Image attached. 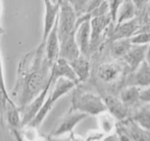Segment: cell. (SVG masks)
Segmentation results:
<instances>
[{
	"label": "cell",
	"instance_id": "5bb4252c",
	"mask_svg": "<svg viewBox=\"0 0 150 141\" xmlns=\"http://www.w3.org/2000/svg\"><path fill=\"white\" fill-rule=\"evenodd\" d=\"M137 71L129 78V86H148L150 85V66L147 62H142Z\"/></svg>",
	"mask_w": 150,
	"mask_h": 141
},
{
	"label": "cell",
	"instance_id": "4316f807",
	"mask_svg": "<svg viewBox=\"0 0 150 141\" xmlns=\"http://www.w3.org/2000/svg\"><path fill=\"white\" fill-rule=\"evenodd\" d=\"M146 57H147V63L150 66V48L146 51Z\"/></svg>",
	"mask_w": 150,
	"mask_h": 141
},
{
	"label": "cell",
	"instance_id": "7c38bea8",
	"mask_svg": "<svg viewBox=\"0 0 150 141\" xmlns=\"http://www.w3.org/2000/svg\"><path fill=\"white\" fill-rule=\"evenodd\" d=\"M107 111L117 120H123L127 115V105H125L120 98L108 95L103 99Z\"/></svg>",
	"mask_w": 150,
	"mask_h": 141
},
{
	"label": "cell",
	"instance_id": "e0dca14e",
	"mask_svg": "<svg viewBox=\"0 0 150 141\" xmlns=\"http://www.w3.org/2000/svg\"><path fill=\"white\" fill-rule=\"evenodd\" d=\"M136 28L137 26L134 20H130L124 23H119L113 32V39L116 40V39L127 38L134 33Z\"/></svg>",
	"mask_w": 150,
	"mask_h": 141
},
{
	"label": "cell",
	"instance_id": "8992f818",
	"mask_svg": "<svg viewBox=\"0 0 150 141\" xmlns=\"http://www.w3.org/2000/svg\"><path fill=\"white\" fill-rule=\"evenodd\" d=\"M58 18V17H57ZM44 53L47 61L52 64L59 58V39L57 30V18L44 42Z\"/></svg>",
	"mask_w": 150,
	"mask_h": 141
},
{
	"label": "cell",
	"instance_id": "2e32d148",
	"mask_svg": "<svg viewBox=\"0 0 150 141\" xmlns=\"http://www.w3.org/2000/svg\"><path fill=\"white\" fill-rule=\"evenodd\" d=\"M121 73V67L116 63H104L98 70L100 78L104 82L110 83L117 80Z\"/></svg>",
	"mask_w": 150,
	"mask_h": 141
},
{
	"label": "cell",
	"instance_id": "83f0119b",
	"mask_svg": "<svg viewBox=\"0 0 150 141\" xmlns=\"http://www.w3.org/2000/svg\"><path fill=\"white\" fill-rule=\"evenodd\" d=\"M1 0H0V32H2L3 30L1 25Z\"/></svg>",
	"mask_w": 150,
	"mask_h": 141
},
{
	"label": "cell",
	"instance_id": "5b68a950",
	"mask_svg": "<svg viewBox=\"0 0 150 141\" xmlns=\"http://www.w3.org/2000/svg\"><path fill=\"white\" fill-rule=\"evenodd\" d=\"M89 115L85 113L81 112L78 110L70 108V111L64 117L62 121L54 132V135L59 136L66 133H70L73 129L83 120L86 118Z\"/></svg>",
	"mask_w": 150,
	"mask_h": 141
},
{
	"label": "cell",
	"instance_id": "ac0fdd59",
	"mask_svg": "<svg viewBox=\"0 0 150 141\" xmlns=\"http://www.w3.org/2000/svg\"><path fill=\"white\" fill-rule=\"evenodd\" d=\"M135 14V7L130 1H126L122 4L117 12L116 22L117 24L131 20Z\"/></svg>",
	"mask_w": 150,
	"mask_h": 141
},
{
	"label": "cell",
	"instance_id": "6da1fadb",
	"mask_svg": "<svg viewBox=\"0 0 150 141\" xmlns=\"http://www.w3.org/2000/svg\"><path fill=\"white\" fill-rule=\"evenodd\" d=\"M76 85L77 83L67 78H59L57 79L50 88L43 105L38 111L35 118L28 126L32 127H37L39 126L44 121L59 99L70 92Z\"/></svg>",
	"mask_w": 150,
	"mask_h": 141
},
{
	"label": "cell",
	"instance_id": "9c48e42d",
	"mask_svg": "<svg viewBox=\"0 0 150 141\" xmlns=\"http://www.w3.org/2000/svg\"><path fill=\"white\" fill-rule=\"evenodd\" d=\"M90 20H85L76 25L75 39L81 51V54L86 56L90 48Z\"/></svg>",
	"mask_w": 150,
	"mask_h": 141
},
{
	"label": "cell",
	"instance_id": "4fadbf2b",
	"mask_svg": "<svg viewBox=\"0 0 150 141\" xmlns=\"http://www.w3.org/2000/svg\"><path fill=\"white\" fill-rule=\"evenodd\" d=\"M147 46L143 45H136L131 46L123 59L132 70H135L143 61L147 51Z\"/></svg>",
	"mask_w": 150,
	"mask_h": 141
},
{
	"label": "cell",
	"instance_id": "484cf974",
	"mask_svg": "<svg viewBox=\"0 0 150 141\" xmlns=\"http://www.w3.org/2000/svg\"><path fill=\"white\" fill-rule=\"evenodd\" d=\"M139 99L144 102H150V87L142 92H140Z\"/></svg>",
	"mask_w": 150,
	"mask_h": 141
},
{
	"label": "cell",
	"instance_id": "9a60e30c",
	"mask_svg": "<svg viewBox=\"0 0 150 141\" xmlns=\"http://www.w3.org/2000/svg\"><path fill=\"white\" fill-rule=\"evenodd\" d=\"M69 64L76 73L79 82L84 81L89 78L90 72V65L86 56L81 54L78 58L70 61Z\"/></svg>",
	"mask_w": 150,
	"mask_h": 141
},
{
	"label": "cell",
	"instance_id": "ffe728a7",
	"mask_svg": "<svg viewBox=\"0 0 150 141\" xmlns=\"http://www.w3.org/2000/svg\"><path fill=\"white\" fill-rule=\"evenodd\" d=\"M111 47V53L115 57H123L131 48L132 43L127 38L114 40Z\"/></svg>",
	"mask_w": 150,
	"mask_h": 141
},
{
	"label": "cell",
	"instance_id": "277c9868",
	"mask_svg": "<svg viewBox=\"0 0 150 141\" xmlns=\"http://www.w3.org/2000/svg\"><path fill=\"white\" fill-rule=\"evenodd\" d=\"M54 83V82L53 81L52 79L50 78L46 86L41 91L40 93L22 108L23 115L21 116V127L28 126L32 122V120L35 118V117L38 114V111H40L42 105H43L45 98H46L48 92L50 90V88L51 87Z\"/></svg>",
	"mask_w": 150,
	"mask_h": 141
},
{
	"label": "cell",
	"instance_id": "30bf717a",
	"mask_svg": "<svg viewBox=\"0 0 150 141\" xmlns=\"http://www.w3.org/2000/svg\"><path fill=\"white\" fill-rule=\"evenodd\" d=\"M80 55L81 51L75 39V33L71 34L60 41L59 58H62L70 62Z\"/></svg>",
	"mask_w": 150,
	"mask_h": 141
},
{
	"label": "cell",
	"instance_id": "d4e9b609",
	"mask_svg": "<svg viewBox=\"0 0 150 141\" xmlns=\"http://www.w3.org/2000/svg\"><path fill=\"white\" fill-rule=\"evenodd\" d=\"M112 116L110 114V116H105L104 118H102L100 121V124L102 125L103 129L105 132L111 131L113 127V121H112Z\"/></svg>",
	"mask_w": 150,
	"mask_h": 141
},
{
	"label": "cell",
	"instance_id": "603a6c76",
	"mask_svg": "<svg viewBox=\"0 0 150 141\" xmlns=\"http://www.w3.org/2000/svg\"><path fill=\"white\" fill-rule=\"evenodd\" d=\"M2 32H0V35ZM0 97H4L6 99H10L9 97L8 93L7 92L5 86V83H4V73H3V66L2 61H1V54H0Z\"/></svg>",
	"mask_w": 150,
	"mask_h": 141
},
{
	"label": "cell",
	"instance_id": "d6986e66",
	"mask_svg": "<svg viewBox=\"0 0 150 141\" xmlns=\"http://www.w3.org/2000/svg\"><path fill=\"white\" fill-rule=\"evenodd\" d=\"M140 97V90L136 86H129L123 89L120 93V99L125 105H132L135 103Z\"/></svg>",
	"mask_w": 150,
	"mask_h": 141
},
{
	"label": "cell",
	"instance_id": "3957f363",
	"mask_svg": "<svg viewBox=\"0 0 150 141\" xmlns=\"http://www.w3.org/2000/svg\"><path fill=\"white\" fill-rule=\"evenodd\" d=\"M71 108L85 113L88 115H100L106 112L104 100L96 94L92 93L76 94L72 99Z\"/></svg>",
	"mask_w": 150,
	"mask_h": 141
},
{
	"label": "cell",
	"instance_id": "ba28073f",
	"mask_svg": "<svg viewBox=\"0 0 150 141\" xmlns=\"http://www.w3.org/2000/svg\"><path fill=\"white\" fill-rule=\"evenodd\" d=\"M50 78L54 82L59 78H64L73 80L77 84L79 83L78 77L68 61L62 58L57 59L51 65Z\"/></svg>",
	"mask_w": 150,
	"mask_h": 141
},
{
	"label": "cell",
	"instance_id": "52a82bcc",
	"mask_svg": "<svg viewBox=\"0 0 150 141\" xmlns=\"http://www.w3.org/2000/svg\"><path fill=\"white\" fill-rule=\"evenodd\" d=\"M43 4L45 7V14L41 45L44 44L48 33L55 23L59 10V1L54 2L53 0H43Z\"/></svg>",
	"mask_w": 150,
	"mask_h": 141
},
{
	"label": "cell",
	"instance_id": "7a4b0ae2",
	"mask_svg": "<svg viewBox=\"0 0 150 141\" xmlns=\"http://www.w3.org/2000/svg\"><path fill=\"white\" fill-rule=\"evenodd\" d=\"M77 13L67 0H60L57 18V30L59 42L71 34L75 33Z\"/></svg>",
	"mask_w": 150,
	"mask_h": 141
},
{
	"label": "cell",
	"instance_id": "7402d4cb",
	"mask_svg": "<svg viewBox=\"0 0 150 141\" xmlns=\"http://www.w3.org/2000/svg\"><path fill=\"white\" fill-rule=\"evenodd\" d=\"M125 0H107L109 7V14L113 22H116L117 12Z\"/></svg>",
	"mask_w": 150,
	"mask_h": 141
},
{
	"label": "cell",
	"instance_id": "cb8c5ba5",
	"mask_svg": "<svg viewBox=\"0 0 150 141\" xmlns=\"http://www.w3.org/2000/svg\"><path fill=\"white\" fill-rule=\"evenodd\" d=\"M130 42L134 45H144L150 42V34L142 33L130 39Z\"/></svg>",
	"mask_w": 150,
	"mask_h": 141
},
{
	"label": "cell",
	"instance_id": "44dd1931",
	"mask_svg": "<svg viewBox=\"0 0 150 141\" xmlns=\"http://www.w3.org/2000/svg\"><path fill=\"white\" fill-rule=\"evenodd\" d=\"M134 119L139 124L145 129L150 130V110L142 109L135 116Z\"/></svg>",
	"mask_w": 150,
	"mask_h": 141
},
{
	"label": "cell",
	"instance_id": "f1b7e54d",
	"mask_svg": "<svg viewBox=\"0 0 150 141\" xmlns=\"http://www.w3.org/2000/svg\"><path fill=\"white\" fill-rule=\"evenodd\" d=\"M53 1H54V2H57V1H58V0H53Z\"/></svg>",
	"mask_w": 150,
	"mask_h": 141
},
{
	"label": "cell",
	"instance_id": "8fae6325",
	"mask_svg": "<svg viewBox=\"0 0 150 141\" xmlns=\"http://www.w3.org/2000/svg\"><path fill=\"white\" fill-rule=\"evenodd\" d=\"M111 21H112V18L109 13L91 19L90 47L98 43V41L99 40L101 35L103 34L104 31L108 28Z\"/></svg>",
	"mask_w": 150,
	"mask_h": 141
}]
</instances>
